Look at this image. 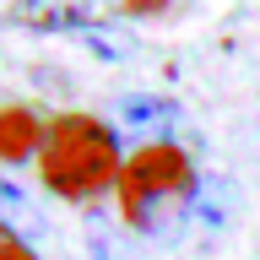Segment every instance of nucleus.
<instances>
[{
    "label": "nucleus",
    "instance_id": "f257e3e1",
    "mask_svg": "<svg viewBox=\"0 0 260 260\" xmlns=\"http://www.w3.org/2000/svg\"><path fill=\"white\" fill-rule=\"evenodd\" d=\"M195 184L201 179L174 141H152L141 152H130V162L119 168V184H114L119 190V222L146 233V239H168L184 228Z\"/></svg>",
    "mask_w": 260,
    "mask_h": 260
},
{
    "label": "nucleus",
    "instance_id": "f03ea898",
    "mask_svg": "<svg viewBox=\"0 0 260 260\" xmlns=\"http://www.w3.org/2000/svg\"><path fill=\"white\" fill-rule=\"evenodd\" d=\"M119 136L114 125L92 119V114H60L49 119L44 146H38V179L60 201H92L109 184H119Z\"/></svg>",
    "mask_w": 260,
    "mask_h": 260
},
{
    "label": "nucleus",
    "instance_id": "7ed1b4c3",
    "mask_svg": "<svg viewBox=\"0 0 260 260\" xmlns=\"http://www.w3.org/2000/svg\"><path fill=\"white\" fill-rule=\"evenodd\" d=\"M6 16L32 32H92L103 16V0H16Z\"/></svg>",
    "mask_w": 260,
    "mask_h": 260
},
{
    "label": "nucleus",
    "instance_id": "20e7f679",
    "mask_svg": "<svg viewBox=\"0 0 260 260\" xmlns=\"http://www.w3.org/2000/svg\"><path fill=\"white\" fill-rule=\"evenodd\" d=\"M233 222H239V190H233V179H201L195 195H190V211H184V228L195 239H217Z\"/></svg>",
    "mask_w": 260,
    "mask_h": 260
},
{
    "label": "nucleus",
    "instance_id": "39448f33",
    "mask_svg": "<svg viewBox=\"0 0 260 260\" xmlns=\"http://www.w3.org/2000/svg\"><path fill=\"white\" fill-rule=\"evenodd\" d=\"M44 119L22 103H0V162H38V146H44Z\"/></svg>",
    "mask_w": 260,
    "mask_h": 260
},
{
    "label": "nucleus",
    "instance_id": "423d86ee",
    "mask_svg": "<svg viewBox=\"0 0 260 260\" xmlns=\"http://www.w3.org/2000/svg\"><path fill=\"white\" fill-rule=\"evenodd\" d=\"M114 114L130 130H174L179 125V103L174 98H157V92H125L114 103Z\"/></svg>",
    "mask_w": 260,
    "mask_h": 260
},
{
    "label": "nucleus",
    "instance_id": "0eeeda50",
    "mask_svg": "<svg viewBox=\"0 0 260 260\" xmlns=\"http://www.w3.org/2000/svg\"><path fill=\"white\" fill-rule=\"evenodd\" d=\"M0 228H11V233H32V228H38L32 195L22 190L11 174H0Z\"/></svg>",
    "mask_w": 260,
    "mask_h": 260
},
{
    "label": "nucleus",
    "instance_id": "6e6552de",
    "mask_svg": "<svg viewBox=\"0 0 260 260\" xmlns=\"http://www.w3.org/2000/svg\"><path fill=\"white\" fill-rule=\"evenodd\" d=\"M87 255H92V260H130V255H125V239H119V228L103 222V217H92V228H87Z\"/></svg>",
    "mask_w": 260,
    "mask_h": 260
},
{
    "label": "nucleus",
    "instance_id": "1a4fd4ad",
    "mask_svg": "<svg viewBox=\"0 0 260 260\" xmlns=\"http://www.w3.org/2000/svg\"><path fill=\"white\" fill-rule=\"evenodd\" d=\"M0 260H38V255H32V244L22 239V233L0 228Z\"/></svg>",
    "mask_w": 260,
    "mask_h": 260
}]
</instances>
